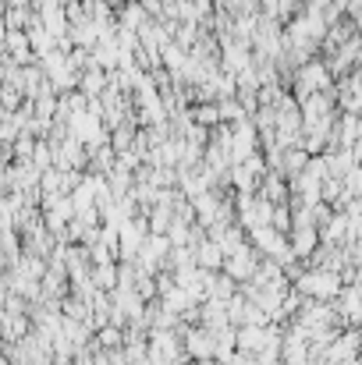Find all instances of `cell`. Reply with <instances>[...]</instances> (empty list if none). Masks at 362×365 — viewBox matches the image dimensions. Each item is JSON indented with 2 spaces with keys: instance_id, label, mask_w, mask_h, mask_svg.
Returning <instances> with one entry per match:
<instances>
[{
  "instance_id": "3957f363",
  "label": "cell",
  "mask_w": 362,
  "mask_h": 365,
  "mask_svg": "<svg viewBox=\"0 0 362 365\" xmlns=\"http://www.w3.org/2000/svg\"><path fill=\"white\" fill-rule=\"evenodd\" d=\"M302 287L316 298H338V277H331V273H313L302 280Z\"/></svg>"
},
{
  "instance_id": "277c9868",
  "label": "cell",
  "mask_w": 362,
  "mask_h": 365,
  "mask_svg": "<svg viewBox=\"0 0 362 365\" xmlns=\"http://www.w3.org/2000/svg\"><path fill=\"white\" fill-rule=\"evenodd\" d=\"M18 107H21V93L14 86H0V110L4 114H14Z\"/></svg>"
},
{
  "instance_id": "8992f818",
  "label": "cell",
  "mask_w": 362,
  "mask_h": 365,
  "mask_svg": "<svg viewBox=\"0 0 362 365\" xmlns=\"http://www.w3.org/2000/svg\"><path fill=\"white\" fill-rule=\"evenodd\" d=\"M4 7H32V0H4Z\"/></svg>"
},
{
  "instance_id": "5b68a950",
  "label": "cell",
  "mask_w": 362,
  "mask_h": 365,
  "mask_svg": "<svg viewBox=\"0 0 362 365\" xmlns=\"http://www.w3.org/2000/svg\"><path fill=\"white\" fill-rule=\"evenodd\" d=\"M199 262L203 266H221L224 262V252H221V245L217 242H206L203 248H199Z\"/></svg>"
},
{
  "instance_id": "6da1fadb",
  "label": "cell",
  "mask_w": 362,
  "mask_h": 365,
  "mask_svg": "<svg viewBox=\"0 0 362 365\" xmlns=\"http://www.w3.org/2000/svg\"><path fill=\"white\" fill-rule=\"evenodd\" d=\"M331 89H334V78H331V71H327V64L320 57L309 61V64H302L295 71V78H291L295 103H302L306 96H316V93H331Z\"/></svg>"
},
{
  "instance_id": "7a4b0ae2",
  "label": "cell",
  "mask_w": 362,
  "mask_h": 365,
  "mask_svg": "<svg viewBox=\"0 0 362 365\" xmlns=\"http://www.w3.org/2000/svg\"><path fill=\"white\" fill-rule=\"evenodd\" d=\"M104 89H107V75H104V71L86 68V71L79 75V89H75V93H82L86 100H100V96H104Z\"/></svg>"
}]
</instances>
